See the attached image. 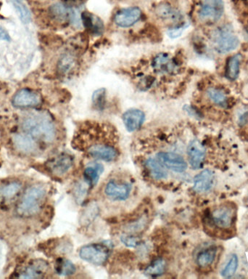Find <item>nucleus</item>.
<instances>
[{"label":"nucleus","instance_id":"f257e3e1","mask_svg":"<svg viewBox=\"0 0 248 279\" xmlns=\"http://www.w3.org/2000/svg\"><path fill=\"white\" fill-rule=\"evenodd\" d=\"M117 135L106 124L84 123L75 135L73 146L89 157L112 162L119 158Z\"/></svg>","mask_w":248,"mask_h":279},{"label":"nucleus","instance_id":"f03ea898","mask_svg":"<svg viewBox=\"0 0 248 279\" xmlns=\"http://www.w3.org/2000/svg\"><path fill=\"white\" fill-rule=\"evenodd\" d=\"M24 131L44 142H52L56 137V130L52 119L47 115L28 117L23 122Z\"/></svg>","mask_w":248,"mask_h":279},{"label":"nucleus","instance_id":"7ed1b4c3","mask_svg":"<svg viewBox=\"0 0 248 279\" xmlns=\"http://www.w3.org/2000/svg\"><path fill=\"white\" fill-rule=\"evenodd\" d=\"M47 196V190L40 185H33L27 190L18 206V212L24 216L34 215L40 211Z\"/></svg>","mask_w":248,"mask_h":279},{"label":"nucleus","instance_id":"20e7f679","mask_svg":"<svg viewBox=\"0 0 248 279\" xmlns=\"http://www.w3.org/2000/svg\"><path fill=\"white\" fill-rule=\"evenodd\" d=\"M110 254L109 247L103 244H90L83 246L79 256L84 261L96 265L105 264Z\"/></svg>","mask_w":248,"mask_h":279},{"label":"nucleus","instance_id":"39448f33","mask_svg":"<svg viewBox=\"0 0 248 279\" xmlns=\"http://www.w3.org/2000/svg\"><path fill=\"white\" fill-rule=\"evenodd\" d=\"M213 40L216 48L220 53L233 51L239 44V39L232 29L223 27L217 29L213 35Z\"/></svg>","mask_w":248,"mask_h":279},{"label":"nucleus","instance_id":"423d86ee","mask_svg":"<svg viewBox=\"0 0 248 279\" xmlns=\"http://www.w3.org/2000/svg\"><path fill=\"white\" fill-rule=\"evenodd\" d=\"M235 214V209L232 205L223 204L211 211V220L217 228L229 229L234 223Z\"/></svg>","mask_w":248,"mask_h":279},{"label":"nucleus","instance_id":"0eeeda50","mask_svg":"<svg viewBox=\"0 0 248 279\" xmlns=\"http://www.w3.org/2000/svg\"><path fill=\"white\" fill-rule=\"evenodd\" d=\"M132 191V185L126 180H108L104 188L107 197L113 201H125L129 198Z\"/></svg>","mask_w":248,"mask_h":279},{"label":"nucleus","instance_id":"6e6552de","mask_svg":"<svg viewBox=\"0 0 248 279\" xmlns=\"http://www.w3.org/2000/svg\"><path fill=\"white\" fill-rule=\"evenodd\" d=\"M152 68L155 73L163 75L176 74L179 70L177 59L166 53L156 55L152 61Z\"/></svg>","mask_w":248,"mask_h":279},{"label":"nucleus","instance_id":"1a4fd4ad","mask_svg":"<svg viewBox=\"0 0 248 279\" xmlns=\"http://www.w3.org/2000/svg\"><path fill=\"white\" fill-rule=\"evenodd\" d=\"M224 12L223 0H203L199 16L202 21L208 23L217 22Z\"/></svg>","mask_w":248,"mask_h":279},{"label":"nucleus","instance_id":"9d476101","mask_svg":"<svg viewBox=\"0 0 248 279\" xmlns=\"http://www.w3.org/2000/svg\"><path fill=\"white\" fill-rule=\"evenodd\" d=\"M156 159L165 169L175 172L184 173L187 168V164L181 155L172 151H160L156 155Z\"/></svg>","mask_w":248,"mask_h":279},{"label":"nucleus","instance_id":"9b49d317","mask_svg":"<svg viewBox=\"0 0 248 279\" xmlns=\"http://www.w3.org/2000/svg\"><path fill=\"white\" fill-rule=\"evenodd\" d=\"M142 17V11L137 7L119 10L115 15V24L121 28H128L137 23Z\"/></svg>","mask_w":248,"mask_h":279},{"label":"nucleus","instance_id":"f8f14e48","mask_svg":"<svg viewBox=\"0 0 248 279\" xmlns=\"http://www.w3.org/2000/svg\"><path fill=\"white\" fill-rule=\"evenodd\" d=\"M49 268L48 263L44 260H33L20 271L18 277L21 279L43 278L48 273Z\"/></svg>","mask_w":248,"mask_h":279},{"label":"nucleus","instance_id":"ddd939ff","mask_svg":"<svg viewBox=\"0 0 248 279\" xmlns=\"http://www.w3.org/2000/svg\"><path fill=\"white\" fill-rule=\"evenodd\" d=\"M73 163V158L70 155L62 154L50 160L47 164V168L53 174L62 176L71 170Z\"/></svg>","mask_w":248,"mask_h":279},{"label":"nucleus","instance_id":"4468645a","mask_svg":"<svg viewBox=\"0 0 248 279\" xmlns=\"http://www.w3.org/2000/svg\"><path fill=\"white\" fill-rule=\"evenodd\" d=\"M41 102L40 96L27 89L18 91L13 98V105L17 108L36 106Z\"/></svg>","mask_w":248,"mask_h":279},{"label":"nucleus","instance_id":"2eb2a0df","mask_svg":"<svg viewBox=\"0 0 248 279\" xmlns=\"http://www.w3.org/2000/svg\"><path fill=\"white\" fill-rule=\"evenodd\" d=\"M187 154L189 164L193 169L202 168L206 158V149L200 141L197 140L191 141L188 145Z\"/></svg>","mask_w":248,"mask_h":279},{"label":"nucleus","instance_id":"dca6fc26","mask_svg":"<svg viewBox=\"0 0 248 279\" xmlns=\"http://www.w3.org/2000/svg\"><path fill=\"white\" fill-rule=\"evenodd\" d=\"M215 183V174L210 170H205L194 178L193 189L199 194L208 192L212 189Z\"/></svg>","mask_w":248,"mask_h":279},{"label":"nucleus","instance_id":"f3484780","mask_svg":"<svg viewBox=\"0 0 248 279\" xmlns=\"http://www.w3.org/2000/svg\"><path fill=\"white\" fill-rule=\"evenodd\" d=\"M145 120V114L143 111L136 108H131L124 113L123 121L125 128L130 133L139 130Z\"/></svg>","mask_w":248,"mask_h":279},{"label":"nucleus","instance_id":"a211bd4d","mask_svg":"<svg viewBox=\"0 0 248 279\" xmlns=\"http://www.w3.org/2000/svg\"><path fill=\"white\" fill-rule=\"evenodd\" d=\"M144 166L148 175L155 180H163L168 177L166 169L156 159L148 158L144 162Z\"/></svg>","mask_w":248,"mask_h":279},{"label":"nucleus","instance_id":"6ab92c4d","mask_svg":"<svg viewBox=\"0 0 248 279\" xmlns=\"http://www.w3.org/2000/svg\"><path fill=\"white\" fill-rule=\"evenodd\" d=\"M83 25L86 29L94 35H102L104 31V24L99 17L89 12H84L82 15Z\"/></svg>","mask_w":248,"mask_h":279},{"label":"nucleus","instance_id":"aec40b11","mask_svg":"<svg viewBox=\"0 0 248 279\" xmlns=\"http://www.w3.org/2000/svg\"><path fill=\"white\" fill-rule=\"evenodd\" d=\"M104 168L101 164L94 163L86 167L84 170V180L89 186L94 187L99 180Z\"/></svg>","mask_w":248,"mask_h":279},{"label":"nucleus","instance_id":"412c9836","mask_svg":"<svg viewBox=\"0 0 248 279\" xmlns=\"http://www.w3.org/2000/svg\"><path fill=\"white\" fill-rule=\"evenodd\" d=\"M13 142L19 151L26 154L33 153L36 148V144L33 139L25 135H15L13 138Z\"/></svg>","mask_w":248,"mask_h":279},{"label":"nucleus","instance_id":"4be33fe9","mask_svg":"<svg viewBox=\"0 0 248 279\" xmlns=\"http://www.w3.org/2000/svg\"><path fill=\"white\" fill-rule=\"evenodd\" d=\"M50 13L53 18L59 21H72L74 19V13L60 3H57L50 7Z\"/></svg>","mask_w":248,"mask_h":279},{"label":"nucleus","instance_id":"5701e85b","mask_svg":"<svg viewBox=\"0 0 248 279\" xmlns=\"http://www.w3.org/2000/svg\"><path fill=\"white\" fill-rule=\"evenodd\" d=\"M166 261L163 258H157L145 268V275L151 277H158L164 274L166 269Z\"/></svg>","mask_w":248,"mask_h":279},{"label":"nucleus","instance_id":"b1692460","mask_svg":"<svg viewBox=\"0 0 248 279\" xmlns=\"http://www.w3.org/2000/svg\"><path fill=\"white\" fill-rule=\"evenodd\" d=\"M242 56L240 54L231 57L226 63V76L230 80H234L238 76Z\"/></svg>","mask_w":248,"mask_h":279},{"label":"nucleus","instance_id":"393cba45","mask_svg":"<svg viewBox=\"0 0 248 279\" xmlns=\"http://www.w3.org/2000/svg\"><path fill=\"white\" fill-rule=\"evenodd\" d=\"M156 13L159 18L165 20H171L174 21H179L182 19V15L176 9L171 6L164 4L158 6L156 10Z\"/></svg>","mask_w":248,"mask_h":279},{"label":"nucleus","instance_id":"a878e982","mask_svg":"<svg viewBox=\"0 0 248 279\" xmlns=\"http://www.w3.org/2000/svg\"><path fill=\"white\" fill-rule=\"evenodd\" d=\"M217 251L214 248L210 247L200 251L197 254L196 262L200 268H208L214 263Z\"/></svg>","mask_w":248,"mask_h":279},{"label":"nucleus","instance_id":"bb28decb","mask_svg":"<svg viewBox=\"0 0 248 279\" xmlns=\"http://www.w3.org/2000/svg\"><path fill=\"white\" fill-rule=\"evenodd\" d=\"M12 2L22 23H24V24H29L31 20V15L24 1L23 0H12Z\"/></svg>","mask_w":248,"mask_h":279},{"label":"nucleus","instance_id":"cd10ccee","mask_svg":"<svg viewBox=\"0 0 248 279\" xmlns=\"http://www.w3.org/2000/svg\"><path fill=\"white\" fill-rule=\"evenodd\" d=\"M55 269L59 275L62 276L73 275L76 271L75 265L70 260L65 259H59L57 262Z\"/></svg>","mask_w":248,"mask_h":279},{"label":"nucleus","instance_id":"c85d7f7f","mask_svg":"<svg viewBox=\"0 0 248 279\" xmlns=\"http://www.w3.org/2000/svg\"><path fill=\"white\" fill-rule=\"evenodd\" d=\"M107 92L105 88L98 89L93 95V104L97 110H103L106 104Z\"/></svg>","mask_w":248,"mask_h":279},{"label":"nucleus","instance_id":"c756f323","mask_svg":"<svg viewBox=\"0 0 248 279\" xmlns=\"http://www.w3.org/2000/svg\"><path fill=\"white\" fill-rule=\"evenodd\" d=\"M207 95L211 101L217 105L225 106L227 104V99L225 95L220 90L215 88H209L207 90Z\"/></svg>","mask_w":248,"mask_h":279},{"label":"nucleus","instance_id":"7c9ffc66","mask_svg":"<svg viewBox=\"0 0 248 279\" xmlns=\"http://www.w3.org/2000/svg\"><path fill=\"white\" fill-rule=\"evenodd\" d=\"M237 266H238V257L236 254H233L229 259L227 264L222 270L220 274L224 278H230L235 274Z\"/></svg>","mask_w":248,"mask_h":279},{"label":"nucleus","instance_id":"2f4dec72","mask_svg":"<svg viewBox=\"0 0 248 279\" xmlns=\"http://www.w3.org/2000/svg\"><path fill=\"white\" fill-rule=\"evenodd\" d=\"M21 188V185L18 182H12V183L8 184L3 187L0 190V194L4 198H12L13 197L15 194L19 192Z\"/></svg>","mask_w":248,"mask_h":279},{"label":"nucleus","instance_id":"473e14b6","mask_svg":"<svg viewBox=\"0 0 248 279\" xmlns=\"http://www.w3.org/2000/svg\"><path fill=\"white\" fill-rule=\"evenodd\" d=\"M75 64H76V61L71 55H65L60 60L59 70L62 73H67L73 68Z\"/></svg>","mask_w":248,"mask_h":279},{"label":"nucleus","instance_id":"72a5a7b5","mask_svg":"<svg viewBox=\"0 0 248 279\" xmlns=\"http://www.w3.org/2000/svg\"><path fill=\"white\" fill-rule=\"evenodd\" d=\"M121 241L125 246L130 248H136L142 244L140 238L135 234H125L121 237Z\"/></svg>","mask_w":248,"mask_h":279},{"label":"nucleus","instance_id":"f704fd0d","mask_svg":"<svg viewBox=\"0 0 248 279\" xmlns=\"http://www.w3.org/2000/svg\"><path fill=\"white\" fill-rule=\"evenodd\" d=\"M185 27H179L176 28L169 29L168 32V36L171 38L179 37L182 35V32L185 30Z\"/></svg>","mask_w":248,"mask_h":279},{"label":"nucleus","instance_id":"c9c22d12","mask_svg":"<svg viewBox=\"0 0 248 279\" xmlns=\"http://www.w3.org/2000/svg\"><path fill=\"white\" fill-rule=\"evenodd\" d=\"M0 40H5L10 42V36L5 30L0 28Z\"/></svg>","mask_w":248,"mask_h":279}]
</instances>
